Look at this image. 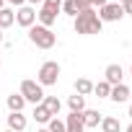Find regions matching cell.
Segmentation results:
<instances>
[{"label":"cell","mask_w":132,"mask_h":132,"mask_svg":"<svg viewBox=\"0 0 132 132\" xmlns=\"http://www.w3.org/2000/svg\"><path fill=\"white\" fill-rule=\"evenodd\" d=\"M73 29H75V34H101L104 21L98 18V13H96L93 8H88V11H83V13L75 16Z\"/></svg>","instance_id":"cell-1"},{"label":"cell","mask_w":132,"mask_h":132,"mask_svg":"<svg viewBox=\"0 0 132 132\" xmlns=\"http://www.w3.org/2000/svg\"><path fill=\"white\" fill-rule=\"evenodd\" d=\"M29 42H31L34 47H39V49H52V47L57 44V36H54L52 29H44V26L34 23V26L29 29Z\"/></svg>","instance_id":"cell-2"},{"label":"cell","mask_w":132,"mask_h":132,"mask_svg":"<svg viewBox=\"0 0 132 132\" xmlns=\"http://www.w3.org/2000/svg\"><path fill=\"white\" fill-rule=\"evenodd\" d=\"M60 80V65L54 60H47L42 68H39V75H36V83L44 88V86H57Z\"/></svg>","instance_id":"cell-3"},{"label":"cell","mask_w":132,"mask_h":132,"mask_svg":"<svg viewBox=\"0 0 132 132\" xmlns=\"http://www.w3.org/2000/svg\"><path fill=\"white\" fill-rule=\"evenodd\" d=\"M18 93H21V96L26 98V104H34V106L44 101V88H42V86H39L36 80H23V83H21V91H18Z\"/></svg>","instance_id":"cell-4"},{"label":"cell","mask_w":132,"mask_h":132,"mask_svg":"<svg viewBox=\"0 0 132 132\" xmlns=\"http://www.w3.org/2000/svg\"><path fill=\"white\" fill-rule=\"evenodd\" d=\"M98 18L114 23V21H122V18H124V11H122L119 3H106L104 8H98Z\"/></svg>","instance_id":"cell-5"},{"label":"cell","mask_w":132,"mask_h":132,"mask_svg":"<svg viewBox=\"0 0 132 132\" xmlns=\"http://www.w3.org/2000/svg\"><path fill=\"white\" fill-rule=\"evenodd\" d=\"M16 23L23 26V29H31V26L36 23V11H34L31 5H21V8L16 11Z\"/></svg>","instance_id":"cell-6"},{"label":"cell","mask_w":132,"mask_h":132,"mask_svg":"<svg viewBox=\"0 0 132 132\" xmlns=\"http://www.w3.org/2000/svg\"><path fill=\"white\" fill-rule=\"evenodd\" d=\"M104 80H106L109 86H119V83L124 80V68H122V65H117V62H111L109 68L104 70Z\"/></svg>","instance_id":"cell-7"},{"label":"cell","mask_w":132,"mask_h":132,"mask_svg":"<svg viewBox=\"0 0 132 132\" xmlns=\"http://www.w3.org/2000/svg\"><path fill=\"white\" fill-rule=\"evenodd\" d=\"M65 132H86L83 114H75V111H70L68 117H65Z\"/></svg>","instance_id":"cell-8"},{"label":"cell","mask_w":132,"mask_h":132,"mask_svg":"<svg viewBox=\"0 0 132 132\" xmlns=\"http://www.w3.org/2000/svg\"><path fill=\"white\" fill-rule=\"evenodd\" d=\"M26 124H29V119L23 117V111H11V117H8V129L11 132H23Z\"/></svg>","instance_id":"cell-9"},{"label":"cell","mask_w":132,"mask_h":132,"mask_svg":"<svg viewBox=\"0 0 132 132\" xmlns=\"http://www.w3.org/2000/svg\"><path fill=\"white\" fill-rule=\"evenodd\" d=\"M109 98H111L114 104H124V101H129V88H127L124 83H119V86H111V93H109Z\"/></svg>","instance_id":"cell-10"},{"label":"cell","mask_w":132,"mask_h":132,"mask_svg":"<svg viewBox=\"0 0 132 132\" xmlns=\"http://www.w3.org/2000/svg\"><path fill=\"white\" fill-rule=\"evenodd\" d=\"M36 21H39V26H44V29H52V26H54V21H57V13H54V11H47V8H42V11L36 13Z\"/></svg>","instance_id":"cell-11"},{"label":"cell","mask_w":132,"mask_h":132,"mask_svg":"<svg viewBox=\"0 0 132 132\" xmlns=\"http://www.w3.org/2000/svg\"><path fill=\"white\" fill-rule=\"evenodd\" d=\"M101 119H104V117H101L96 109H86V111H83V124H86V129L98 127V124H101Z\"/></svg>","instance_id":"cell-12"},{"label":"cell","mask_w":132,"mask_h":132,"mask_svg":"<svg viewBox=\"0 0 132 132\" xmlns=\"http://www.w3.org/2000/svg\"><path fill=\"white\" fill-rule=\"evenodd\" d=\"M13 23H16V11H11V8H0V31L11 29Z\"/></svg>","instance_id":"cell-13"},{"label":"cell","mask_w":132,"mask_h":132,"mask_svg":"<svg viewBox=\"0 0 132 132\" xmlns=\"http://www.w3.org/2000/svg\"><path fill=\"white\" fill-rule=\"evenodd\" d=\"M42 104H44V109H47L52 117H57V114H60V109H62V101H60L57 96H44V101H42Z\"/></svg>","instance_id":"cell-14"},{"label":"cell","mask_w":132,"mask_h":132,"mask_svg":"<svg viewBox=\"0 0 132 132\" xmlns=\"http://www.w3.org/2000/svg\"><path fill=\"white\" fill-rule=\"evenodd\" d=\"M68 106H70V111H75V114H83L86 111V96H70L68 98Z\"/></svg>","instance_id":"cell-15"},{"label":"cell","mask_w":132,"mask_h":132,"mask_svg":"<svg viewBox=\"0 0 132 132\" xmlns=\"http://www.w3.org/2000/svg\"><path fill=\"white\" fill-rule=\"evenodd\" d=\"M101 132H122V124L117 117H104L101 119Z\"/></svg>","instance_id":"cell-16"},{"label":"cell","mask_w":132,"mask_h":132,"mask_svg":"<svg viewBox=\"0 0 132 132\" xmlns=\"http://www.w3.org/2000/svg\"><path fill=\"white\" fill-rule=\"evenodd\" d=\"M75 93H78V96H88V93H93V83H91L88 78H78V80H75Z\"/></svg>","instance_id":"cell-17"},{"label":"cell","mask_w":132,"mask_h":132,"mask_svg":"<svg viewBox=\"0 0 132 132\" xmlns=\"http://www.w3.org/2000/svg\"><path fill=\"white\" fill-rule=\"evenodd\" d=\"M23 106H26V98L21 93H11L8 96V109L11 111H23Z\"/></svg>","instance_id":"cell-18"},{"label":"cell","mask_w":132,"mask_h":132,"mask_svg":"<svg viewBox=\"0 0 132 132\" xmlns=\"http://www.w3.org/2000/svg\"><path fill=\"white\" fill-rule=\"evenodd\" d=\"M31 117H34V119H36L39 124H49V119H52V114H49V111L44 109V104H36V106H34V114H31Z\"/></svg>","instance_id":"cell-19"},{"label":"cell","mask_w":132,"mask_h":132,"mask_svg":"<svg viewBox=\"0 0 132 132\" xmlns=\"http://www.w3.org/2000/svg\"><path fill=\"white\" fill-rule=\"evenodd\" d=\"M62 13L75 18V16L80 13V11H78V3H75V0H62Z\"/></svg>","instance_id":"cell-20"},{"label":"cell","mask_w":132,"mask_h":132,"mask_svg":"<svg viewBox=\"0 0 132 132\" xmlns=\"http://www.w3.org/2000/svg\"><path fill=\"white\" fill-rule=\"evenodd\" d=\"M93 93H96L98 98H109V93H111V86H109L106 80H101V83H96V86H93Z\"/></svg>","instance_id":"cell-21"},{"label":"cell","mask_w":132,"mask_h":132,"mask_svg":"<svg viewBox=\"0 0 132 132\" xmlns=\"http://www.w3.org/2000/svg\"><path fill=\"white\" fill-rule=\"evenodd\" d=\"M47 129H49V132H65V119L52 117V119H49V124H47Z\"/></svg>","instance_id":"cell-22"},{"label":"cell","mask_w":132,"mask_h":132,"mask_svg":"<svg viewBox=\"0 0 132 132\" xmlns=\"http://www.w3.org/2000/svg\"><path fill=\"white\" fill-rule=\"evenodd\" d=\"M42 8H47V11H54V13H60V11H62V0H44V3H42Z\"/></svg>","instance_id":"cell-23"},{"label":"cell","mask_w":132,"mask_h":132,"mask_svg":"<svg viewBox=\"0 0 132 132\" xmlns=\"http://www.w3.org/2000/svg\"><path fill=\"white\" fill-rule=\"evenodd\" d=\"M75 3H78V11H80V13L91 8V3H88V0H75Z\"/></svg>","instance_id":"cell-24"},{"label":"cell","mask_w":132,"mask_h":132,"mask_svg":"<svg viewBox=\"0 0 132 132\" xmlns=\"http://www.w3.org/2000/svg\"><path fill=\"white\" fill-rule=\"evenodd\" d=\"M122 11H124V16H132V0H127V3L122 5Z\"/></svg>","instance_id":"cell-25"},{"label":"cell","mask_w":132,"mask_h":132,"mask_svg":"<svg viewBox=\"0 0 132 132\" xmlns=\"http://www.w3.org/2000/svg\"><path fill=\"white\" fill-rule=\"evenodd\" d=\"M88 3H91V8H96V5H98V8H104L109 0H88Z\"/></svg>","instance_id":"cell-26"},{"label":"cell","mask_w":132,"mask_h":132,"mask_svg":"<svg viewBox=\"0 0 132 132\" xmlns=\"http://www.w3.org/2000/svg\"><path fill=\"white\" fill-rule=\"evenodd\" d=\"M5 3H11V5H16V8H21V5L26 3V0H5Z\"/></svg>","instance_id":"cell-27"},{"label":"cell","mask_w":132,"mask_h":132,"mask_svg":"<svg viewBox=\"0 0 132 132\" xmlns=\"http://www.w3.org/2000/svg\"><path fill=\"white\" fill-rule=\"evenodd\" d=\"M29 5H39V3H44V0H26Z\"/></svg>","instance_id":"cell-28"},{"label":"cell","mask_w":132,"mask_h":132,"mask_svg":"<svg viewBox=\"0 0 132 132\" xmlns=\"http://www.w3.org/2000/svg\"><path fill=\"white\" fill-rule=\"evenodd\" d=\"M0 44H5V36H3V31H0Z\"/></svg>","instance_id":"cell-29"},{"label":"cell","mask_w":132,"mask_h":132,"mask_svg":"<svg viewBox=\"0 0 132 132\" xmlns=\"http://www.w3.org/2000/svg\"><path fill=\"white\" fill-rule=\"evenodd\" d=\"M36 132H49V129H47V127H42V129H36Z\"/></svg>","instance_id":"cell-30"},{"label":"cell","mask_w":132,"mask_h":132,"mask_svg":"<svg viewBox=\"0 0 132 132\" xmlns=\"http://www.w3.org/2000/svg\"><path fill=\"white\" fill-rule=\"evenodd\" d=\"M117 3H119V5H124V3H127V0H117Z\"/></svg>","instance_id":"cell-31"},{"label":"cell","mask_w":132,"mask_h":132,"mask_svg":"<svg viewBox=\"0 0 132 132\" xmlns=\"http://www.w3.org/2000/svg\"><path fill=\"white\" fill-rule=\"evenodd\" d=\"M124 132H132V124H129V127H127V129H124Z\"/></svg>","instance_id":"cell-32"},{"label":"cell","mask_w":132,"mask_h":132,"mask_svg":"<svg viewBox=\"0 0 132 132\" xmlns=\"http://www.w3.org/2000/svg\"><path fill=\"white\" fill-rule=\"evenodd\" d=\"M3 3H5V0H0V8H5V5H3Z\"/></svg>","instance_id":"cell-33"},{"label":"cell","mask_w":132,"mask_h":132,"mask_svg":"<svg viewBox=\"0 0 132 132\" xmlns=\"http://www.w3.org/2000/svg\"><path fill=\"white\" fill-rule=\"evenodd\" d=\"M129 78H132V65H129Z\"/></svg>","instance_id":"cell-34"},{"label":"cell","mask_w":132,"mask_h":132,"mask_svg":"<svg viewBox=\"0 0 132 132\" xmlns=\"http://www.w3.org/2000/svg\"><path fill=\"white\" fill-rule=\"evenodd\" d=\"M129 119H132V106H129Z\"/></svg>","instance_id":"cell-35"},{"label":"cell","mask_w":132,"mask_h":132,"mask_svg":"<svg viewBox=\"0 0 132 132\" xmlns=\"http://www.w3.org/2000/svg\"><path fill=\"white\" fill-rule=\"evenodd\" d=\"M129 98H132V91H129Z\"/></svg>","instance_id":"cell-36"},{"label":"cell","mask_w":132,"mask_h":132,"mask_svg":"<svg viewBox=\"0 0 132 132\" xmlns=\"http://www.w3.org/2000/svg\"><path fill=\"white\" fill-rule=\"evenodd\" d=\"M5 132H11V129H5Z\"/></svg>","instance_id":"cell-37"},{"label":"cell","mask_w":132,"mask_h":132,"mask_svg":"<svg viewBox=\"0 0 132 132\" xmlns=\"http://www.w3.org/2000/svg\"><path fill=\"white\" fill-rule=\"evenodd\" d=\"M0 65H3V62H0Z\"/></svg>","instance_id":"cell-38"}]
</instances>
